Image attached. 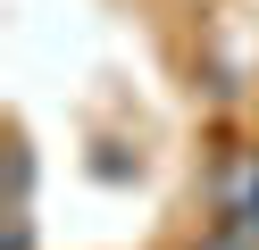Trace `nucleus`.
<instances>
[{
	"label": "nucleus",
	"mask_w": 259,
	"mask_h": 250,
	"mask_svg": "<svg viewBox=\"0 0 259 250\" xmlns=\"http://www.w3.org/2000/svg\"><path fill=\"white\" fill-rule=\"evenodd\" d=\"M218 225H234V233L259 242V150H242V159L218 175Z\"/></svg>",
	"instance_id": "nucleus-1"
},
{
	"label": "nucleus",
	"mask_w": 259,
	"mask_h": 250,
	"mask_svg": "<svg viewBox=\"0 0 259 250\" xmlns=\"http://www.w3.org/2000/svg\"><path fill=\"white\" fill-rule=\"evenodd\" d=\"M201 250H259V242H251V233H234V225H218V233H209Z\"/></svg>",
	"instance_id": "nucleus-2"
}]
</instances>
